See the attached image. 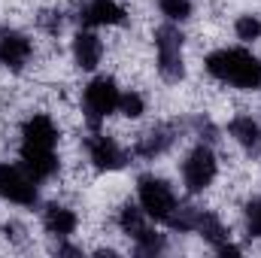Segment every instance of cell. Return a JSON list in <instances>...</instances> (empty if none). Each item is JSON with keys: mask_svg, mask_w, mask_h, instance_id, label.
<instances>
[{"mask_svg": "<svg viewBox=\"0 0 261 258\" xmlns=\"http://www.w3.org/2000/svg\"><path fill=\"white\" fill-rule=\"evenodd\" d=\"M192 234H200L203 243H210L213 249H222V246L231 240L228 225H225L213 210H197V222H195V231H192Z\"/></svg>", "mask_w": 261, "mask_h": 258, "instance_id": "2e32d148", "label": "cell"}, {"mask_svg": "<svg viewBox=\"0 0 261 258\" xmlns=\"http://www.w3.org/2000/svg\"><path fill=\"white\" fill-rule=\"evenodd\" d=\"M243 222H246V234L255 237V240H261V194L246 203V210H243Z\"/></svg>", "mask_w": 261, "mask_h": 258, "instance_id": "ffe728a7", "label": "cell"}, {"mask_svg": "<svg viewBox=\"0 0 261 258\" xmlns=\"http://www.w3.org/2000/svg\"><path fill=\"white\" fill-rule=\"evenodd\" d=\"M234 37H237L243 46L258 43L261 40V15H255V12H240V15L234 18Z\"/></svg>", "mask_w": 261, "mask_h": 258, "instance_id": "e0dca14e", "label": "cell"}, {"mask_svg": "<svg viewBox=\"0 0 261 258\" xmlns=\"http://www.w3.org/2000/svg\"><path fill=\"white\" fill-rule=\"evenodd\" d=\"M103 52H107V46L94 28H79L70 40V58L82 73H94L103 61Z\"/></svg>", "mask_w": 261, "mask_h": 258, "instance_id": "8fae6325", "label": "cell"}, {"mask_svg": "<svg viewBox=\"0 0 261 258\" xmlns=\"http://www.w3.org/2000/svg\"><path fill=\"white\" fill-rule=\"evenodd\" d=\"M137 203H140V210L155 222V225H170V219L176 216V210H179V194L176 189L164 179V176H158V173H143V176H137Z\"/></svg>", "mask_w": 261, "mask_h": 258, "instance_id": "5b68a950", "label": "cell"}, {"mask_svg": "<svg viewBox=\"0 0 261 258\" xmlns=\"http://www.w3.org/2000/svg\"><path fill=\"white\" fill-rule=\"evenodd\" d=\"M216 176H219V155H216V149L206 140H200V143H195L182 155V161H179L182 189L189 194H203L216 183Z\"/></svg>", "mask_w": 261, "mask_h": 258, "instance_id": "52a82bcc", "label": "cell"}, {"mask_svg": "<svg viewBox=\"0 0 261 258\" xmlns=\"http://www.w3.org/2000/svg\"><path fill=\"white\" fill-rule=\"evenodd\" d=\"M119 231L125 234L137 255H161L167 252V234L155 231V222L140 210V203H125L116 216Z\"/></svg>", "mask_w": 261, "mask_h": 258, "instance_id": "277c9868", "label": "cell"}, {"mask_svg": "<svg viewBox=\"0 0 261 258\" xmlns=\"http://www.w3.org/2000/svg\"><path fill=\"white\" fill-rule=\"evenodd\" d=\"M225 134L249 155V158H261V122L255 116H249V113H237L231 122H228V128Z\"/></svg>", "mask_w": 261, "mask_h": 258, "instance_id": "5bb4252c", "label": "cell"}, {"mask_svg": "<svg viewBox=\"0 0 261 258\" xmlns=\"http://www.w3.org/2000/svg\"><path fill=\"white\" fill-rule=\"evenodd\" d=\"M85 158L88 164L97 170V173H116L128 164V149L113 137V134H103V131H91L85 137Z\"/></svg>", "mask_w": 261, "mask_h": 258, "instance_id": "9c48e42d", "label": "cell"}, {"mask_svg": "<svg viewBox=\"0 0 261 258\" xmlns=\"http://www.w3.org/2000/svg\"><path fill=\"white\" fill-rule=\"evenodd\" d=\"M203 70L219 85L237 91H261V58L246 46H219L203 58Z\"/></svg>", "mask_w": 261, "mask_h": 258, "instance_id": "7a4b0ae2", "label": "cell"}, {"mask_svg": "<svg viewBox=\"0 0 261 258\" xmlns=\"http://www.w3.org/2000/svg\"><path fill=\"white\" fill-rule=\"evenodd\" d=\"M155 3H158V12L164 15V21H173V24H186L195 15L192 0H155Z\"/></svg>", "mask_w": 261, "mask_h": 258, "instance_id": "ac0fdd59", "label": "cell"}, {"mask_svg": "<svg viewBox=\"0 0 261 258\" xmlns=\"http://www.w3.org/2000/svg\"><path fill=\"white\" fill-rule=\"evenodd\" d=\"M119 97H122V88L116 82V76H91L82 88V119L97 131L110 116L119 113Z\"/></svg>", "mask_w": 261, "mask_h": 258, "instance_id": "8992f818", "label": "cell"}, {"mask_svg": "<svg viewBox=\"0 0 261 258\" xmlns=\"http://www.w3.org/2000/svg\"><path fill=\"white\" fill-rule=\"evenodd\" d=\"M119 113L130 119V122H137V119H143V113H146V97L137 91V88H122V97H119Z\"/></svg>", "mask_w": 261, "mask_h": 258, "instance_id": "d6986e66", "label": "cell"}, {"mask_svg": "<svg viewBox=\"0 0 261 258\" xmlns=\"http://www.w3.org/2000/svg\"><path fill=\"white\" fill-rule=\"evenodd\" d=\"M58 140L61 131L49 113H31L18 131V164L43 186L58 176L61 158H58Z\"/></svg>", "mask_w": 261, "mask_h": 258, "instance_id": "6da1fadb", "label": "cell"}, {"mask_svg": "<svg viewBox=\"0 0 261 258\" xmlns=\"http://www.w3.org/2000/svg\"><path fill=\"white\" fill-rule=\"evenodd\" d=\"M173 131L167 128V125H155V128H149L146 134H140L137 137V143H134V155L137 158H143V161H155L158 155H164L170 146H173Z\"/></svg>", "mask_w": 261, "mask_h": 258, "instance_id": "9a60e30c", "label": "cell"}, {"mask_svg": "<svg viewBox=\"0 0 261 258\" xmlns=\"http://www.w3.org/2000/svg\"><path fill=\"white\" fill-rule=\"evenodd\" d=\"M0 200L31 210V207L40 203V183L21 164L0 161Z\"/></svg>", "mask_w": 261, "mask_h": 258, "instance_id": "ba28073f", "label": "cell"}, {"mask_svg": "<svg viewBox=\"0 0 261 258\" xmlns=\"http://www.w3.org/2000/svg\"><path fill=\"white\" fill-rule=\"evenodd\" d=\"M155 40V70L167 85H179L186 79V37L179 31V24L164 21L155 28L152 34Z\"/></svg>", "mask_w": 261, "mask_h": 258, "instance_id": "3957f363", "label": "cell"}, {"mask_svg": "<svg viewBox=\"0 0 261 258\" xmlns=\"http://www.w3.org/2000/svg\"><path fill=\"white\" fill-rule=\"evenodd\" d=\"M128 21V9L119 0H82L79 24L82 28H119Z\"/></svg>", "mask_w": 261, "mask_h": 258, "instance_id": "7c38bea8", "label": "cell"}, {"mask_svg": "<svg viewBox=\"0 0 261 258\" xmlns=\"http://www.w3.org/2000/svg\"><path fill=\"white\" fill-rule=\"evenodd\" d=\"M34 58V40L24 31L3 28L0 31V67L9 73H21Z\"/></svg>", "mask_w": 261, "mask_h": 258, "instance_id": "30bf717a", "label": "cell"}, {"mask_svg": "<svg viewBox=\"0 0 261 258\" xmlns=\"http://www.w3.org/2000/svg\"><path fill=\"white\" fill-rule=\"evenodd\" d=\"M40 222H43V231H46L49 237H58V240H67V237H73V234L79 231V216H76V210H70L67 203H58V200L43 203Z\"/></svg>", "mask_w": 261, "mask_h": 258, "instance_id": "4fadbf2b", "label": "cell"}]
</instances>
